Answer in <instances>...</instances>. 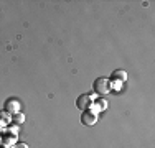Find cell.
Here are the masks:
<instances>
[{"mask_svg": "<svg viewBox=\"0 0 155 148\" xmlns=\"http://www.w3.org/2000/svg\"><path fill=\"white\" fill-rule=\"evenodd\" d=\"M12 124V114H8L7 110H0V127L7 128Z\"/></svg>", "mask_w": 155, "mask_h": 148, "instance_id": "cell-6", "label": "cell"}, {"mask_svg": "<svg viewBox=\"0 0 155 148\" xmlns=\"http://www.w3.org/2000/svg\"><path fill=\"white\" fill-rule=\"evenodd\" d=\"M87 110H89V112H93L94 115H99V114H101V109H99V107L96 105V102H94V104H93V105H91Z\"/></svg>", "mask_w": 155, "mask_h": 148, "instance_id": "cell-11", "label": "cell"}, {"mask_svg": "<svg viewBox=\"0 0 155 148\" xmlns=\"http://www.w3.org/2000/svg\"><path fill=\"white\" fill-rule=\"evenodd\" d=\"M96 105H97L99 109H101V112H102V110H106L109 107V102L106 101V99H97V101H96Z\"/></svg>", "mask_w": 155, "mask_h": 148, "instance_id": "cell-10", "label": "cell"}, {"mask_svg": "<svg viewBox=\"0 0 155 148\" xmlns=\"http://www.w3.org/2000/svg\"><path fill=\"white\" fill-rule=\"evenodd\" d=\"M81 122H83V125H86V127H93L96 122H97V115H94L89 110H84L83 115H81Z\"/></svg>", "mask_w": 155, "mask_h": 148, "instance_id": "cell-4", "label": "cell"}, {"mask_svg": "<svg viewBox=\"0 0 155 148\" xmlns=\"http://www.w3.org/2000/svg\"><path fill=\"white\" fill-rule=\"evenodd\" d=\"M0 148H7V146H3V145H0Z\"/></svg>", "mask_w": 155, "mask_h": 148, "instance_id": "cell-13", "label": "cell"}, {"mask_svg": "<svg viewBox=\"0 0 155 148\" xmlns=\"http://www.w3.org/2000/svg\"><path fill=\"white\" fill-rule=\"evenodd\" d=\"M21 104L18 99H13V97H10V99H7L5 101V107H3V110H7L8 114H17V112H21Z\"/></svg>", "mask_w": 155, "mask_h": 148, "instance_id": "cell-3", "label": "cell"}, {"mask_svg": "<svg viewBox=\"0 0 155 148\" xmlns=\"http://www.w3.org/2000/svg\"><path fill=\"white\" fill-rule=\"evenodd\" d=\"M25 118H27V117H25L23 112H17V114H13V115H12V122H13L15 125H18V127H20V125L25 122Z\"/></svg>", "mask_w": 155, "mask_h": 148, "instance_id": "cell-8", "label": "cell"}, {"mask_svg": "<svg viewBox=\"0 0 155 148\" xmlns=\"http://www.w3.org/2000/svg\"><path fill=\"white\" fill-rule=\"evenodd\" d=\"M93 89L97 95H107L110 92V86H109V79L107 77H97L93 84Z\"/></svg>", "mask_w": 155, "mask_h": 148, "instance_id": "cell-1", "label": "cell"}, {"mask_svg": "<svg viewBox=\"0 0 155 148\" xmlns=\"http://www.w3.org/2000/svg\"><path fill=\"white\" fill-rule=\"evenodd\" d=\"M112 79H117V81L125 82V79H127V72H125L124 69H116V71L112 72Z\"/></svg>", "mask_w": 155, "mask_h": 148, "instance_id": "cell-7", "label": "cell"}, {"mask_svg": "<svg viewBox=\"0 0 155 148\" xmlns=\"http://www.w3.org/2000/svg\"><path fill=\"white\" fill-rule=\"evenodd\" d=\"M12 148H30V146H28L27 143H15Z\"/></svg>", "mask_w": 155, "mask_h": 148, "instance_id": "cell-12", "label": "cell"}, {"mask_svg": "<svg viewBox=\"0 0 155 148\" xmlns=\"http://www.w3.org/2000/svg\"><path fill=\"white\" fill-rule=\"evenodd\" d=\"M109 86L112 91H122V87H124V82L122 81H117V79H109Z\"/></svg>", "mask_w": 155, "mask_h": 148, "instance_id": "cell-9", "label": "cell"}, {"mask_svg": "<svg viewBox=\"0 0 155 148\" xmlns=\"http://www.w3.org/2000/svg\"><path fill=\"white\" fill-rule=\"evenodd\" d=\"M17 138H18L17 135H12V133H8V132H5V130H3L2 145H3V146H7V148H12V146L17 143Z\"/></svg>", "mask_w": 155, "mask_h": 148, "instance_id": "cell-5", "label": "cell"}, {"mask_svg": "<svg viewBox=\"0 0 155 148\" xmlns=\"http://www.w3.org/2000/svg\"><path fill=\"white\" fill-rule=\"evenodd\" d=\"M96 101V95L94 94H81L76 101V107L79 110H87Z\"/></svg>", "mask_w": 155, "mask_h": 148, "instance_id": "cell-2", "label": "cell"}]
</instances>
